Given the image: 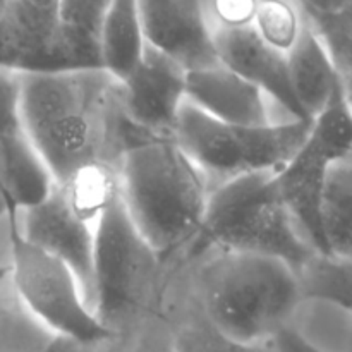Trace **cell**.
<instances>
[{
    "mask_svg": "<svg viewBox=\"0 0 352 352\" xmlns=\"http://www.w3.org/2000/svg\"><path fill=\"white\" fill-rule=\"evenodd\" d=\"M19 112L54 182L89 165L119 170L126 151L150 140L126 117L120 81L102 67L19 72Z\"/></svg>",
    "mask_w": 352,
    "mask_h": 352,
    "instance_id": "6da1fadb",
    "label": "cell"
},
{
    "mask_svg": "<svg viewBox=\"0 0 352 352\" xmlns=\"http://www.w3.org/2000/svg\"><path fill=\"white\" fill-rule=\"evenodd\" d=\"M172 274L206 320L237 342L274 340L305 301L299 275L265 254L208 250L172 267Z\"/></svg>",
    "mask_w": 352,
    "mask_h": 352,
    "instance_id": "7a4b0ae2",
    "label": "cell"
},
{
    "mask_svg": "<svg viewBox=\"0 0 352 352\" xmlns=\"http://www.w3.org/2000/svg\"><path fill=\"white\" fill-rule=\"evenodd\" d=\"M120 199L141 236L174 267L196 239L212 188L172 138H150L126 151Z\"/></svg>",
    "mask_w": 352,
    "mask_h": 352,
    "instance_id": "3957f363",
    "label": "cell"
},
{
    "mask_svg": "<svg viewBox=\"0 0 352 352\" xmlns=\"http://www.w3.org/2000/svg\"><path fill=\"white\" fill-rule=\"evenodd\" d=\"M208 250L274 256L298 275L320 254L292 220L278 191L277 172L244 175L210 191L198 236L175 265Z\"/></svg>",
    "mask_w": 352,
    "mask_h": 352,
    "instance_id": "277c9868",
    "label": "cell"
},
{
    "mask_svg": "<svg viewBox=\"0 0 352 352\" xmlns=\"http://www.w3.org/2000/svg\"><path fill=\"white\" fill-rule=\"evenodd\" d=\"M172 268L131 220L122 199L109 206L95 232L93 313L116 336L165 311Z\"/></svg>",
    "mask_w": 352,
    "mask_h": 352,
    "instance_id": "5b68a950",
    "label": "cell"
},
{
    "mask_svg": "<svg viewBox=\"0 0 352 352\" xmlns=\"http://www.w3.org/2000/svg\"><path fill=\"white\" fill-rule=\"evenodd\" d=\"M311 120L239 126L217 120L184 102L172 140L215 189L258 172H280L308 138Z\"/></svg>",
    "mask_w": 352,
    "mask_h": 352,
    "instance_id": "8992f818",
    "label": "cell"
},
{
    "mask_svg": "<svg viewBox=\"0 0 352 352\" xmlns=\"http://www.w3.org/2000/svg\"><path fill=\"white\" fill-rule=\"evenodd\" d=\"M17 215L19 210L16 206H7L9 275L23 305L55 337H64L82 346H103L116 339V333L88 308L71 268L24 239Z\"/></svg>",
    "mask_w": 352,
    "mask_h": 352,
    "instance_id": "52a82bcc",
    "label": "cell"
},
{
    "mask_svg": "<svg viewBox=\"0 0 352 352\" xmlns=\"http://www.w3.org/2000/svg\"><path fill=\"white\" fill-rule=\"evenodd\" d=\"M351 153L352 110L339 85L325 109L311 120V129L298 153L277 172L278 191L299 232L316 253L325 256L322 205L327 177L332 165Z\"/></svg>",
    "mask_w": 352,
    "mask_h": 352,
    "instance_id": "ba28073f",
    "label": "cell"
},
{
    "mask_svg": "<svg viewBox=\"0 0 352 352\" xmlns=\"http://www.w3.org/2000/svg\"><path fill=\"white\" fill-rule=\"evenodd\" d=\"M17 223L23 237L64 261L76 275L88 308L93 311V256L96 226L72 212L54 184L45 199L21 210Z\"/></svg>",
    "mask_w": 352,
    "mask_h": 352,
    "instance_id": "9c48e42d",
    "label": "cell"
},
{
    "mask_svg": "<svg viewBox=\"0 0 352 352\" xmlns=\"http://www.w3.org/2000/svg\"><path fill=\"white\" fill-rule=\"evenodd\" d=\"M186 71L167 55L146 45L138 67L120 81L129 122L148 138H172L186 102Z\"/></svg>",
    "mask_w": 352,
    "mask_h": 352,
    "instance_id": "30bf717a",
    "label": "cell"
},
{
    "mask_svg": "<svg viewBox=\"0 0 352 352\" xmlns=\"http://www.w3.org/2000/svg\"><path fill=\"white\" fill-rule=\"evenodd\" d=\"M146 45L186 71L220 64L205 0H140Z\"/></svg>",
    "mask_w": 352,
    "mask_h": 352,
    "instance_id": "8fae6325",
    "label": "cell"
},
{
    "mask_svg": "<svg viewBox=\"0 0 352 352\" xmlns=\"http://www.w3.org/2000/svg\"><path fill=\"white\" fill-rule=\"evenodd\" d=\"M213 43L220 64L260 88L265 96L282 107L291 119L308 120L292 93L287 55L265 43L253 26L215 30Z\"/></svg>",
    "mask_w": 352,
    "mask_h": 352,
    "instance_id": "7c38bea8",
    "label": "cell"
},
{
    "mask_svg": "<svg viewBox=\"0 0 352 352\" xmlns=\"http://www.w3.org/2000/svg\"><path fill=\"white\" fill-rule=\"evenodd\" d=\"M186 102L222 122L239 126L275 122L265 93L222 64L188 71Z\"/></svg>",
    "mask_w": 352,
    "mask_h": 352,
    "instance_id": "4fadbf2b",
    "label": "cell"
},
{
    "mask_svg": "<svg viewBox=\"0 0 352 352\" xmlns=\"http://www.w3.org/2000/svg\"><path fill=\"white\" fill-rule=\"evenodd\" d=\"M287 69L296 102L302 116L313 120L325 109L340 82L329 48L308 19L296 45L287 52Z\"/></svg>",
    "mask_w": 352,
    "mask_h": 352,
    "instance_id": "5bb4252c",
    "label": "cell"
},
{
    "mask_svg": "<svg viewBox=\"0 0 352 352\" xmlns=\"http://www.w3.org/2000/svg\"><path fill=\"white\" fill-rule=\"evenodd\" d=\"M165 309L170 320L174 352H280L275 340L244 344L219 332L174 274Z\"/></svg>",
    "mask_w": 352,
    "mask_h": 352,
    "instance_id": "9a60e30c",
    "label": "cell"
},
{
    "mask_svg": "<svg viewBox=\"0 0 352 352\" xmlns=\"http://www.w3.org/2000/svg\"><path fill=\"white\" fill-rule=\"evenodd\" d=\"M112 0H58L57 24L65 67H102L100 34Z\"/></svg>",
    "mask_w": 352,
    "mask_h": 352,
    "instance_id": "2e32d148",
    "label": "cell"
},
{
    "mask_svg": "<svg viewBox=\"0 0 352 352\" xmlns=\"http://www.w3.org/2000/svg\"><path fill=\"white\" fill-rule=\"evenodd\" d=\"M146 50L140 0H112L100 34V62L110 76L122 81Z\"/></svg>",
    "mask_w": 352,
    "mask_h": 352,
    "instance_id": "e0dca14e",
    "label": "cell"
},
{
    "mask_svg": "<svg viewBox=\"0 0 352 352\" xmlns=\"http://www.w3.org/2000/svg\"><path fill=\"white\" fill-rule=\"evenodd\" d=\"M327 256L352 263V153L332 165L322 205Z\"/></svg>",
    "mask_w": 352,
    "mask_h": 352,
    "instance_id": "ac0fdd59",
    "label": "cell"
},
{
    "mask_svg": "<svg viewBox=\"0 0 352 352\" xmlns=\"http://www.w3.org/2000/svg\"><path fill=\"white\" fill-rule=\"evenodd\" d=\"M54 339V333L23 305L7 274L0 280V352H40Z\"/></svg>",
    "mask_w": 352,
    "mask_h": 352,
    "instance_id": "d6986e66",
    "label": "cell"
},
{
    "mask_svg": "<svg viewBox=\"0 0 352 352\" xmlns=\"http://www.w3.org/2000/svg\"><path fill=\"white\" fill-rule=\"evenodd\" d=\"M299 280L305 299H320L352 315V263L316 254L299 272Z\"/></svg>",
    "mask_w": 352,
    "mask_h": 352,
    "instance_id": "ffe728a7",
    "label": "cell"
},
{
    "mask_svg": "<svg viewBox=\"0 0 352 352\" xmlns=\"http://www.w3.org/2000/svg\"><path fill=\"white\" fill-rule=\"evenodd\" d=\"M305 24V12L296 0H258L251 26L265 43L287 55Z\"/></svg>",
    "mask_w": 352,
    "mask_h": 352,
    "instance_id": "44dd1931",
    "label": "cell"
},
{
    "mask_svg": "<svg viewBox=\"0 0 352 352\" xmlns=\"http://www.w3.org/2000/svg\"><path fill=\"white\" fill-rule=\"evenodd\" d=\"M100 352H174L167 309L144 318L103 344Z\"/></svg>",
    "mask_w": 352,
    "mask_h": 352,
    "instance_id": "7402d4cb",
    "label": "cell"
},
{
    "mask_svg": "<svg viewBox=\"0 0 352 352\" xmlns=\"http://www.w3.org/2000/svg\"><path fill=\"white\" fill-rule=\"evenodd\" d=\"M305 17L329 48L333 64H336L344 98L352 110V40L349 34L330 14H316V16L305 14Z\"/></svg>",
    "mask_w": 352,
    "mask_h": 352,
    "instance_id": "603a6c76",
    "label": "cell"
},
{
    "mask_svg": "<svg viewBox=\"0 0 352 352\" xmlns=\"http://www.w3.org/2000/svg\"><path fill=\"white\" fill-rule=\"evenodd\" d=\"M23 129L19 112V72L0 67V141Z\"/></svg>",
    "mask_w": 352,
    "mask_h": 352,
    "instance_id": "cb8c5ba5",
    "label": "cell"
},
{
    "mask_svg": "<svg viewBox=\"0 0 352 352\" xmlns=\"http://www.w3.org/2000/svg\"><path fill=\"white\" fill-rule=\"evenodd\" d=\"M274 340L280 352H323L316 346H313L306 337H302L291 325L285 327L282 332H278V336Z\"/></svg>",
    "mask_w": 352,
    "mask_h": 352,
    "instance_id": "d4e9b609",
    "label": "cell"
},
{
    "mask_svg": "<svg viewBox=\"0 0 352 352\" xmlns=\"http://www.w3.org/2000/svg\"><path fill=\"white\" fill-rule=\"evenodd\" d=\"M95 347L100 346H82V344L64 339V337H55V339L40 352H91Z\"/></svg>",
    "mask_w": 352,
    "mask_h": 352,
    "instance_id": "484cf974",
    "label": "cell"
},
{
    "mask_svg": "<svg viewBox=\"0 0 352 352\" xmlns=\"http://www.w3.org/2000/svg\"><path fill=\"white\" fill-rule=\"evenodd\" d=\"M330 16L336 17L337 23L344 28V31L349 34V38L352 40V0H347L346 6H344L342 9L337 10V12H332Z\"/></svg>",
    "mask_w": 352,
    "mask_h": 352,
    "instance_id": "4316f807",
    "label": "cell"
},
{
    "mask_svg": "<svg viewBox=\"0 0 352 352\" xmlns=\"http://www.w3.org/2000/svg\"><path fill=\"white\" fill-rule=\"evenodd\" d=\"M21 2L28 3L30 7H33V9H36V10H41V12L54 14V16H57L58 0H21Z\"/></svg>",
    "mask_w": 352,
    "mask_h": 352,
    "instance_id": "83f0119b",
    "label": "cell"
},
{
    "mask_svg": "<svg viewBox=\"0 0 352 352\" xmlns=\"http://www.w3.org/2000/svg\"><path fill=\"white\" fill-rule=\"evenodd\" d=\"M7 274H9V244H7L6 250L0 251V280H2Z\"/></svg>",
    "mask_w": 352,
    "mask_h": 352,
    "instance_id": "f1b7e54d",
    "label": "cell"
},
{
    "mask_svg": "<svg viewBox=\"0 0 352 352\" xmlns=\"http://www.w3.org/2000/svg\"><path fill=\"white\" fill-rule=\"evenodd\" d=\"M100 349H102V346H100V347H95V349H93L91 352H100Z\"/></svg>",
    "mask_w": 352,
    "mask_h": 352,
    "instance_id": "f546056e",
    "label": "cell"
},
{
    "mask_svg": "<svg viewBox=\"0 0 352 352\" xmlns=\"http://www.w3.org/2000/svg\"><path fill=\"white\" fill-rule=\"evenodd\" d=\"M296 2H298V0H296Z\"/></svg>",
    "mask_w": 352,
    "mask_h": 352,
    "instance_id": "4dcf8cb0",
    "label": "cell"
}]
</instances>
